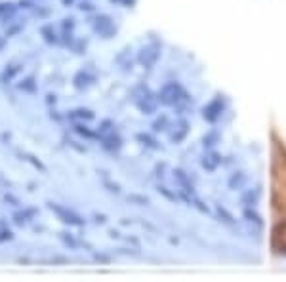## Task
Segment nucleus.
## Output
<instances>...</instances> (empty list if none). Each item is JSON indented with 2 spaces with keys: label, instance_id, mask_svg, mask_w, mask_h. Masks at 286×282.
<instances>
[{
  "label": "nucleus",
  "instance_id": "obj_1",
  "mask_svg": "<svg viewBox=\"0 0 286 282\" xmlns=\"http://www.w3.org/2000/svg\"><path fill=\"white\" fill-rule=\"evenodd\" d=\"M157 99H159L160 105H164V107H172L175 111V115H180V117H185L191 109V99L189 92L185 90L182 82H177V80H168L164 82L160 90L157 92Z\"/></svg>",
  "mask_w": 286,
  "mask_h": 282
},
{
  "label": "nucleus",
  "instance_id": "obj_2",
  "mask_svg": "<svg viewBox=\"0 0 286 282\" xmlns=\"http://www.w3.org/2000/svg\"><path fill=\"white\" fill-rule=\"evenodd\" d=\"M46 204H48V210L52 211V214H56L57 220L61 221V223H65V225H69V227H84L86 225V220L75 210H71V208L61 206V204L57 202H52V200H48Z\"/></svg>",
  "mask_w": 286,
  "mask_h": 282
},
{
  "label": "nucleus",
  "instance_id": "obj_3",
  "mask_svg": "<svg viewBox=\"0 0 286 282\" xmlns=\"http://www.w3.org/2000/svg\"><path fill=\"white\" fill-rule=\"evenodd\" d=\"M160 59V44L159 42H149L145 46L139 48V52L135 55V63L145 70H151L157 67Z\"/></svg>",
  "mask_w": 286,
  "mask_h": 282
},
{
  "label": "nucleus",
  "instance_id": "obj_4",
  "mask_svg": "<svg viewBox=\"0 0 286 282\" xmlns=\"http://www.w3.org/2000/svg\"><path fill=\"white\" fill-rule=\"evenodd\" d=\"M225 109H227V103H225V99H223L222 95H216V97H212L210 101L202 107V111H200V115H202V118L206 120L208 124H216L220 118L223 117V113H225Z\"/></svg>",
  "mask_w": 286,
  "mask_h": 282
},
{
  "label": "nucleus",
  "instance_id": "obj_5",
  "mask_svg": "<svg viewBox=\"0 0 286 282\" xmlns=\"http://www.w3.org/2000/svg\"><path fill=\"white\" fill-rule=\"evenodd\" d=\"M92 31H94V34H97V37L109 40L117 34V27H115V21H113L111 16L99 14V16L92 21Z\"/></svg>",
  "mask_w": 286,
  "mask_h": 282
},
{
  "label": "nucleus",
  "instance_id": "obj_6",
  "mask_svg": "<svg viewBox=\"0 0 286 282\" xmlns=\"http://www.w3.org/2000/svg\"><path fill=\"white\" fill-rule=\"evenodd\" d=\"M99 145H101V149L107 151V153L117 155V153L124 147V139H122V135H120L117 130H113V132L105 133V135H99Z\"/></svg>",
  "mask_w": 286,
  "mask_h": 282
},
{
  "label": "nucleus",
  "instance_id": "obj_7",
  "mask_svg": "<svg viewBox=\"0 0 286 282\" xmlns=\"http://www.w3.org/2000/svg\"><path fill=\"white\" fill-rule=\"evenodd\" d=\"M95 82H97V77H95L94 73H90L88 69L77 70L75 77H73V86H75V90H79V92H86V90H90Z\"/></svg>",
  "mask_w": 286,
  "mask_h": 282
},
{
  "label": "nucleus",
  "instance_id": "obj_8",
  "mask_svg": "<svg viewBox=\"0 0 286 282\" xmlns=\"http://www.w3.org/2000/svg\"><path fill=\"white\" fill-rule=\"evenodd\" d=\"M189 132H191V122L185 117H182L175 122L174 130L170 133V141H172L174 145H180V143H183V141L187 139Z\"/></svg>",
  "mask_w": 286,
  "mask_h": 282
},
{
  "label": "nucleus",
  "instance_id": "obj_9",
  "mask_svg": "<svg viewBox=\"0 0 286 282\" xmlns=\"http://www.w3.org/2000/svg\"><path fill=\"white\" fill-rule=\"evenodd\" d=\"M222 164H223V157L216 149H208L206 153H204V157L200 158V166H202L208 173H214Z\"/></svg>",
  "mask_w": 286,
  "mask_h": 282
},
{
  "label": "nucleus",
  "instance_id": "obj_10",
  "mask_svg": "<svg viewBox=\"0 0 286 282\" xmlns=\"http://www.w3.org/2000/svg\"><path fill=\"white\" fill-rule=\"evenodd\" d=\"M135 103V107H137V111L141 113V115H155L157 111H159V99H157V94L153 95H147V97H143V99H137Z\"/></svg>",
  "mask_w": 286,
  "mask_h": 282
},
{
  "label": "nucleus",
  "instance_id": "obj_11",
  "mask_svg": "<svg viewBox=\"0 0 286 282\" xmlns=\"http://www.w3.org/2000/svg\"><path fill=\"white\" fill-rule=\"evenodd\" d=\"M248 183V173L244 170H235L233 173H229L227 178V189L229 191H242Z\"/></svg>",
  "mask_w": 286,
  "mask_h": 282
},
{
  "label": "nucleus",
  "instance_id": "obj_12",
  "mask_svg": "<svg viewBox=\"0 0 286 282\" xmlns=\"http://www.w3.org/2000/svg\"><path fill=\"white\" fill-rule=\"evenodd\" d=\"M135 141L149 151H160L162 149L160 141L155 137V132H137L135 133Z\"/></svg>",
  "mask_w": 286,
  "mask_h": 282
},
{
  "label": "nucleus",
  "instance_id": "obj_13",
  "mask_svg": "<svg viewBox=\"0 0 286 282\" xmlns=\"http://www.w3.org/2000/svg\"><path fill=\"white\" fill-rule=\"evenodd\" d=\"M65 117L71 122H90V120L95 118V113L92 109H88V107H77V109L65 113Z\"/></svg>",
  "mask_w": 286,
  "mask_h": 282
},
{
  "label": "nucleus",
  "instance_id": "obj_14",
  "mask_svg": "<svg viewBox=\"0 0 286 282\" xmlns=\"http://www.w3.org/2000/svg\"><path fill=\"white\" fill-rule=\"evenodd\" d=\"M39 216V208H25V210H17L12 214V220L16 225L19 227H25L29 221H32L34 218Z\"/></svg>",
  "mask_w": 286,
  "mask_h": 282
},
{
  "label": "nucleus",
  "instance_id": "obj_15",
  "mask_svg": "<svg viewBox=\"0 0 286 282\" xmlns=\"http://www.w3.org/2000/svg\"><path fill=\"white\" fill-rule=\"evenodd\" d=\"M73 132L86 141H99V133H97V130H92L86 122H73Z\"/></svg>",
  "mask_w": 286,
  "mask_h": 282
},
{
  "label": "nucleus",
  "instance_id": "obj_16",
  "mask_svg": "<svg viewBox=\"0 0 286 282\" xmlns=\"http://www.w3.org/2000/svg\"><path fill=\"white\" fill-rule=\"evenodd\" d=\"M17 12H19L17 2H6V0L0 2V21L2 23H10L17 16Z\"/></svg>",
  "mask_w": 286,
  "mask_h": 282
},
{
  "label": "nucleus",
  "instance_id": "obj_17",
  "mask_svg": "<svg viewBox=\"0 0 286 282\" xmlns=\"http://www.w3.org/2000/svg\"><path fill=\"white\" fill-rule=\"evenodd\" d=\"M157 193H159L162 198H166L168 202H172V204H180V202H182V196H180V193H177L175 189L168 187L164 181H159V183H157Z\"/></svg>",
  "mask_w": 286,
  "mask_h": 282
},
{
  "label": "nucleus",
  "instance_id": "obj_18",
  "mask_svg": "<svg viewBox=\"0 0 286 282\" xmlns=\"http://www.w3.org/2000/svg\"><path fill=\"white\" fill-rule=\"evenodd\" d=\"M260 198H262V191L258 187L242 189V193H240V202H242V206H258V204H260Z\"/></svg>",
  "mask_w": 286,
  "mask_h": 282
},
{
  "label": "nucleus",
  "instance_id": "obj_19",
  "mask_svg": "<svg viewBox=\"0 0 286 282\" xmlns=\"http://www.w3.org/2000/svg\"><path fill=\"white\" fill-rule=\"evenodd\" d=\"M57 236H59V240H61V242H63L65 246L69 248V250H79L80 246H84V248H88L90 252H94V250H92V246H90V244H88V242H82L80 238H77V236L71 235V233H59Z\"/></svg>",
  "mask_w": 286,
  "mask_h": 282
},
{
  "label": "nucleus",
  "instance_id": "obj_20",
  "mask_svg": "<svg viewBox=\"0 0 286 282\" xmlns=\"http://www.w3.org/2000/svg\"><path fill=\"white\" fill-rule=\"evenodd\" d=\"M216 216L220 218V221H222L223 225H227V227H231V229L238 227V221L235 220V216H233L225 206H222V204H216Z\"/></svg>",
  "mask_w": 286,
  "mask_h": 282
},
{
  "label": "nucleus",
  "instance_id": "obj_21",
  "mask_svg": "<svg viewBox=\"0 0 286 282\" xmlns=\"http://www.w3.org/2000/svg\"><path fill=\"white\" fill-rule=\"evenodd\" d=\"M242 218H244L248 223L256 225L258 229H262L263 225H265V223H263L262 214L256 210V206H244V210H242Z\"/></svg>",
  "mask_w": 286,
  "mask_h": 282
},
{
  "label": "nucleus",
  "instance_id": "obj_22",
  "mask_svg": "<svg viewBox=\"0 0 286 282\" xmlns=\"http://www.w3.org/2000/svg\"><path fill=\"white\" fill-rule=\"evenodd\" d=\"M21 70H23V65H19V63L6 65V67H4V70L0 73V82H2V84H8V82H12V80L16 79Z\"/></svg>",
  "mask_w": 286,
  "mask_h": 282
},
{
  "label": "nucleus",
  "instance_id": "obj_23",
  "mask_svg": "<svg viewBox=\"0 0 286 282\" xmlns=\"http://www.w3.org/2000/svg\"><path fill=\"white\" fill-rule=\"evenodd\" d=\"M40 37H42V40H44L46 44H50V46L59 44V37H57V32L52 23H46L40 27Z\"/></svg>",
  "mask_w": 286,
  "mask_h": 282
},
{
  "label": "nucleus",
  "instance_id": "obj_24",
  "mask_svg": "<svg viewBox=\"0 0 286 282\" xmlns=\"http://www.w3.org/2000/svg\"><path fill=\"white\" fill-rule=\"evenodd\" d=\"M170 128H172V122H170V117H168V115H159V117L151 122V130L155 133L168 132Z\"/></svg>",
  "mask_w": 286,
  "mask_h": 282
},
{
  "label": "nucleus",
  "instance_id": "obj_25",
  "mask_svg": "<svg viewBox=\"0 0 286 282\" xmlns=\"http://www.w3.org/2000/svg\"><path fill=\"white\" fill-rule=\"evenodd\" d=\"M220 139H222V135H220V132L218 130H208L204 135H202V147L204 149H216V145L220 143Z\"/></svg>",
  "mask_w": 286,
  "mask_h": 282
},
{
  "label": "nucleus",
  "instance_id": "obj_26",
  "mask_svg": "<svg viewBox=\"0 0 286 282\" xmlns=\"http://www.w3.org/2000/svg\"><path fill=\"white\" fill-rule=\"evenodd\" d=\"M17 90H21L23 94H37L39 92V84H37V79L34 77H27L21 82H17Z\"/></svg>",
  "mask_w": 286,
  "mask_h": 282
},
{
  "label": "nucleus",
  "instance_id": "obj_27",
  "mask_svg": "<svg viewBox=\"0 0 286 282\" xmlns=\"http://www.w3.org/2000/svg\"><path fill=\"white\" fill-rule=\"evenodd\" d=\"M21 155V160H25V162H29V164L34 168V170H39V172H42V173H46L48 172V168L44 166V162L40 160V158H37L32 153H19Z\"/></svg>",
  "mask_w": 286,
  "mask_h": 282
},
{
  "label": "nucleus",
  "instance_id": "obj_28",
  "mask_svg": "<svg viewBox=\"0 0 286 282\" xmlns=\"http://www.w3.org/2000/svg\"><path fill=\"white\" fill-rule=\"evenodd\" d=\"M101 185H103L105 191H109L111 195H120V193H122V187H120L117 181H113L109 175H105V172H101Z\"/></svg>",
  "mask_w": 286,
  "mask_h": 282
},
{
  "label": "nucleus",
  "instance_id": "obj_29",
  "mask_svg": "<svg viewBox=\"0 0 286 282\" xmlns=\"http://www.w3.org/2000/svg\"><path fill=\"white\" fill-rule=\"evenodd\" d=\"M126 200L130 204H134V206H149L151 204V198L147 195H139V193H130L126 196Z\"/></svg>",
  "mask_w": 286,
  "mask_h": 282
},
{
  "label": "nucleus",
  "instance_id": "obj_30",
  "mask_svg": "<svg viewBox=\"0 0 286 282\" xmlns=\"http://www.w3.org/2000/svg\"><path fill=\"white\" fill-rule=\"evenodd\" d=\"M189 206H193L195 210H199L200 214H204V216H210V214H212V210L208 208V204L204 202V200H202V198H200L199 195H193V198H191V204H189Z\"/></svg>",
  "mask_w": 286,
  "mask_h": 282
},
{
  "label": "nucleus",
  "instance_id": "obj_31",
  "mask_svg": "<svg viewBox=\"0 0 286 282\" xmlns=\"http://www.w3.org/2000/svg\"><path fill=\"white\" fill-rule=\"evenodd\" d=\"M25 23H14V21H10L8 27H6V31H4V37L6 39H14V37H17L19 32L23 31Z\"/></svg>",
  "mask_w": 286,
  "mask_h": 282
},
{
  "label": "nucleus",
  "instance_id": "obj_32",
  "mask_svg": "<svg viewBox=\"0 0 286 282\" xmlns=\"http://www.w3.org/2000/svg\"><path fill=\"white\" fill-rule=\"evenodd\" d=\"M95 130H97V133H99V135H105V133L113 132V130H115V120H111V118H103Z\"/></svg>",
  "mask_w": 286,
  "mask_h": 282
},
{
  "label": "nucleus",
  "instance_id": "obj_33",
  "mask_svg": "<svg viewBox=\"0 0 286 282\" xmlns=\"http://www.w3.org/2000/svg\"><path fill=\"white\" fill-rule=\"evenodd\" d=\"M77 27V19L75 17H65L61 21V32H73Z\"/></svg>",
  "mask_w": 286,
  "mask_h": 282
},
{
  "label": "nucleus",
  "instance_id": "obj_34",
  "mask_svg": "<svg viewBox=\"0 0 286 282\" xmlns=\"http://www.w3.org/2000/svg\"><path fill=\"white\" fill-rule=\"evenodd\" d=\"M86 48H88L86 40L75 39V42H73L71 50H73V52H75V54H84V52H86Z\"/></svg>",
  "mask_w": 286,
  "mask_h": 282
},
{
  "label": "nucleus",
  "instance_id": "obj_35",
  "mask_svg": "<svg viewBox=\"0 0 286 282\" xmlns=\"http://www.w3.org/2000/svg\"><path fill=\"white\" fill-rule=\"evenodd\" d=\"M166 170H168V164H166V162H160V164L155 166V175H157V180H159V181H164V180H166V173H164Z\"/></svg>",
  "mask_w": 286,
  "mask_h": 282
},
{
  "label": "nucleus",
  "instance_id": "obj_36",
  "mask_svg": "<svg viewBox=\"0 0 286 282\" xmlns=\"http://www.w3.org/2000/svg\"><path fill=\"white\" fill-rule=\"evenodd\" d=\"M14 238H16V235H14L12 229H0V244H6Z\"/></svg>",
  "mask_w": 286,
  "mask_h": 282
},
{
  "label": "nucleus",
  "instance_id": "obj_37",
  "mask_svg": "<svg viewBox=\"0 0 286 282\" xmlns=\"http://www.w3.org/2000/svg\"><path fill=\"white\" fill-rule=\"evenodd\" d=\"M77 8L80 10V12H86V14H90V12H95V6L90 2V0H82Z\"/></svg>",
  "mask_w": 286,
  "mask_h": 282
},
{
  "label": "nucleus",
  "instance_id": "obj_38",
  "mask_svg": "<svg viewBox=\"0 0 286 282\" xmlns=\"http://www.w3.org/2000/svg\"><path fill=\"white\" fill-rule=\"evenodd\" d=\"M17 6H19V10H34L37 8V4H34L32 0H19Z\"/></svg>",
  "mask_w": 286,
  "mask_h": 282
},
{
  "label": "nucleus",
  "instance_id": "obj_39",
  "mask_svg": "<svg viewBox=\"0 0 286 282\" xmlns=\"http://www.w3.org/2000/svg\"><path fill=\"white\" fill-rule=\"evenodd\" d=\"M113 4H119V6H124V8H132V6H135V2L137 0H111Z\"/></svg>",
  "mask_w": 286,
  "mask_h": 282
},
{
  "label": "nucleus",
  "instance_id": "obj_40",
  "mask_svg": "<svg viewBox=\"0 0 286 282\" xmlns=\"http://www.w3.org/2000/svg\"><path fill=\"white\" fill-rule=\"evenodd\" d=\"M4 200H6V202H12V206H21V202H19V198H16V196L14 195H10V193H6V195H4Z\"/></svg>",
  "mask_w": 286,
  "mask_h": 282
},
{
  "label": "nucleus",
  "instance_id": "obj_41",
  "mask_svg": "<svg viewBox=\"0 0 286 282\" xmlns=\"http://www.w3.org/2000/svg\"><path fill=\"white\" fill-rule=\"evenodd\" d=\"M92 218H94V221L97 225H105V223H107V216H105V214H94Z\"/></svg>",
  "mask_w": 286,
  "mask_h": 282
},
{
  "label": "nucleus",
  "instance_id": "obj_42",
  "mask_svg": "<svg viewBox=\"0 0 286 282\" xmlns=\"http://www.w3.org/2000/svg\"><path fill=\"white\" fill-rule=\"evenodd\" d=\"M119 254H122V256H137L139 252L132 250V248H119Z\"/></svg>",
  "mask_w": 286,
  "mask_h": 282
},
{
  "label": "nucleus",
  "instance_id": "obj_43",
  "mask_svg": "<svg viewBox=\"0 0 286 282\" xmlns=\"http://www.w3.org/2000/svg\"><path fill=\"white\" fill-rule=\"evenodd\" d=\"M46 103H48V105H56V103H57V95L56 94H48L46 95Z\"/></svg>",
  "mask_w": 286,
  "mask_h": 282
},
{
  "label": "nucleus",
  "instance_id": "obj_44",
  "mask_svg": "<svg viewBox=\"0 0 286 282\" xmlns=\"http://www.w3.org/2000/svg\"><path fill=\"white\" fill-rule=\"evenodd\" d=\"M94 259L95 261H103V263H109L111 259L107 258V256H103V254H94Z\"/></svg>",
  "mask_w": 286,
  "mask_h": 282
},
{
  "label": "nucleus",
  "instance_id": "obj_45",
  "mask_svg": "<svg viewBox=\"0 0 286 282\" xmlns=\"http://www.w3.org/2000/svg\"><path fill=\"white\" fill-rule=\"evenodd\" d=\"M50 118L59 122V120H63V118H67V117H65V115H57V111H52V113H50Z\"/></svg>",
  "mask_w": 286,
  "mask_h": 282
},
{
  "label": "nucleus",
  "instance_id": "obj_46",
  "mask_svg": "<svg viewBox=\"0 0 286 282\" xmlns=\"http://www.w3.org/2000/svg\"><path fill=\"white\" fill-rule=\"evenodd\" d=\"M69 259L67 258H59V256H56V258H52V263H67Z\"/></svg>",
  "mask_w": 286,
  "mask_h": 282
},
{
  "label": "nucleus",
  "instance_id": "obj_47",
  "mask_svg": "<svg viewBox=\"0 0 286 282\" xmlns=\"http://www.w3.org/2000/svg\"><path fill=\"white\" fill-rule=\"evenodd\" d=\"M109 236H111V238H120V233L115 231V229H111V231H109Z\"/></svg>",
  "mask_w": 286,
  "mask_h": 282
},
{
  "label": "nucleus",
  "instance_id": "obj_48",
  "mask_svg": "<svg viewBox=\"0 0 286 282\" xmlns=\"http://www.w3.org/2000/svg\"><path fill=\"white\" fill-rule=\"evenodd\" d=\"M61 2H63L65 6H73L75 4V0H61Z\"/></svg>",
  "mask_w": 286,
  "mask_h": 282
},
{
  "label": "nucleus",
  "instance_id": "obj_49",
  "mask_svg": "<svg viewBox=\"0 0 286 282\" xmlns=\"http://www.w3.org/2000/svg\"><path fill=\"white\" fill-rule=\"evenodd\" d=\"M4 44H6V42H4V40L0 39V50H2V48H4Z\"/></svg>",
  "mask_w": 286,
  "mask_h": 282
}]
</instances>
